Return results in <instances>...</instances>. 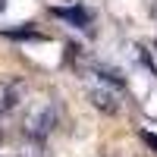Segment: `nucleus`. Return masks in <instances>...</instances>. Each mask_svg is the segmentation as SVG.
<instances>
[{
    "mask_svg": "<svg viewBox=\"0 0 157 157\" xmlns=\"http://www.w3.org/2000/svg\"><path fill=\"white\" fill-rule=\"evenodd\" d=\"M91 101H94V107L107 110V113H116L123 104V88L116 78H107V75H98L94 82H91Z\"/></svg>",
    "mask_w": 157,
    "mask_h": 157,
    "instance_id": "nucleus-2",
    "label": "nucleus"
},
{
    "mask_svg": "<svg viewBox=\"0 0 157 157\" xmlns=\"http://www.w3.org/2000/svg\"><path fill=\"white\" fill-rule=\"evenodd\" d=\"M22 91H25L22 82H16V78H0V110L16 107L19 98H22Z\"/></svg>",
    "mask_w": 157,
    "mask_h": 157,
    "instance_id": "nucleus-3",
    "label": "nucleus"
},
{
    "mask_svg": "<svg viewBox=\"0 0 157 157\" xmlns=\"http://www.w3.org/2000/svg\"><path fill=\"white\" fill-rule=\"evenodd\" d=\"M57 120H60V107H57V101H50V98L38 101L35 107L25 113V135L35 138V141H41V138H47L50 132H54Z\"/></svg>",
    "mask_w": 157,
    "mask_h": 157,
    "instance_id": "nucleus-1",
    "label": "nucleus"
},
{
    "mask_svg": "<svg viewBox=\"0 0 157 157\" xmlns=\"http://www.w3.org/2000/svg\"><path fill=\"white\" fill-rule=\"evenodd\" d=\"M54 13H57L60 19H69L72 25H82V29L88 25V13H85L82 6H72V10H54Z\"/></svg>",
    "mask_w": 157,
    "mask_h": 157,
    "instance_id": "nucleus-4",
    "label": "nucleus"
},
{
    "mask_svg": "<svg viewBox=\"0 0 157 157\" xmlns=\"http://www.w3.org/2000/svg\"><path fill=\"white\" fill-rule=\"evenodd\" d=\"M141 138H145V145H151V148L157 151V135H154V132H141Z\"/></svg>",
    "mask_w": 157,
    "mask_h": 157,
    "instance_id": "nucleus-5",
    "label": "nucleus"
}]
</instances>
